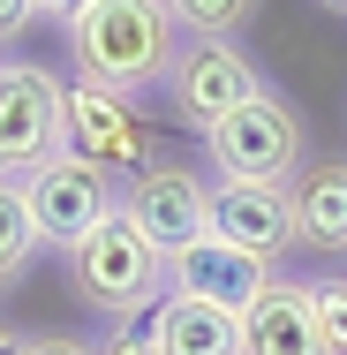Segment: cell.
Instances as JSON below:
<instances>
[{
  "label": "cell",
  "instance_id": "cell-1",
  "mask_svg": "<svg viewBox=\"0 0 347 355\" xmlns=\"http://www.w3.org/2000/svg\"><path fill=\"white\" fill-rule=\"evenodd\" d=\"M61 31H69L75 76L98 83V91H121V98L166 83L174 53H181V38H174L181 23L166 15V0H91V8L69 15Z\"/></svg>",
  "mask_w": 347,
  "mask_h": 355
},
{
  "label": "cell",
  "instance_id": "cell-2",
  "mask_svg": "<svg viewBox=\"0 0 347 355\" xmlns=\"http://www.w3.org/2000/svg\"><path fill=\"white\" fill-rule=\"evenodd\" d=\"M69 287H75V302H91L106 325H136L166 295V250L143 242L136 227L121 219V205H114V219H98L69 250Z\"/></svg>",
  "mask_w": 347,
  "mask_h": 355
},
{
  "label": "cell",
  "instance_id": "cell-3",
  "mask_svg": "<svg viewBox=\"0 0 347 355\" xmlns=\"http://www.w3.org/2000/svg\"><path fill=\"white\" fill-rule=\"evenodd\" d=\"M302 151H310V129H302V114L279 98L272 83L249 106H234L226 121L204 129V159H211L219 182H279L287 189V174L302 166Z\"/></svg>",
  "mask_w": 347,
  "mask_h": 355
},
{
  "label": "cell",
  "instance_id": "cell-4",
  "mask_svg": "<svg viewBox=\"0 0 347 355\" xmlns=\"http://www.w3.org/2000/svg\"><path fill=\"white\" fill-rule=\"evenodd\" d=\"M114 205H121V219L136 227L143 242H159L166 257H174L181 242L211 234V182L181 151H143V166L114 189Z\"/></svg>",
  "mask_w": 347,
  "mask_h": 355
},
{
  "label": "cell",
  "instance_id": "cell-5",
  "mask_svg": "<svg viewBox=\"0 0 347 355\" xmlns=\"http://www.w3.org/2000/svg\"><path fill=\"white\" fill-rule=\"evenodd\" d=\"M61 129L69 83L46 61H0V182H23L46 159H61Z\"/></svg>",
  "mask_w": 347,
  "mask_h": 355
},
{
  "label": "cell",
  "instance_id": "cell-6",
  "mask_svg": "<svg viewBox=\"0 0 347 355\" xmlns=\"http://www.w3.org/2000/svg\"><path fill=\"white\" fill-rule=\"evenodd\" d=\"M257 91H265V69L242 53V38H189L174 53V69H166V106L197 137L211 121H226L234 106H249Z\"/></svg>",
  "mask_w": 347,
  "mask_h": 355
},
{
  "label": "cell",
  "instance_id": "cell-7",
  "mask_svg": "<svg viewBox=\"0 0 347 355\" xmlns=\"http://www.w3.org/2000/svg\"><path fill=\"white\" fill-rule=\"evenodd\" d=\"M61 151L83 159L91 174H106V182H129L143 166V114L136 98H121V91H98V83H69V129H61Z\"/></svg>",
  "mask_w": 347,
  "mask_h": 355
},
{
  "label": "cell",
  "instance_id": "cell-8",
  "mask_svg": "<svg viewBox=\"0 0 347 355\" xmlns=\"http://www.w3.org/2000/svg\"><path fill=\"white\" fill-rule=\"evenodd\" d=\"M23 205H30L38 242L69 257L75 242L98 227V219H114V182H106V174H91L83 159H69V151H61V159H46L38 174H23Z\"/></svg>",
  "mask_w": 347,
  "mask_h": 355
},
{
  "label": "cell",
  "instance_id": "cell-9",
  "mask_svg": "<svg viewBox=\"0 0 347 355\" xmlns=\"http://www.w3.org/2000/svg\"><path fill=\"white\" fill-rule=\"evenodd\" d=\"M211 234L272 265L279 250H294V197L279 182H211Z\"/></svg>",
  "mask_w": 347,
  "mask_h": 355
},
{
  "label": "cell",
  "instance_id": "cell-10",
  "mask_svg": "<svg viewBox=\"0 0 347 355\" xmlns=\"http://www.w3.org/2000/svg\"><path fill=\"white\" fill-rule=\"evenodd\" d=\"M265 280H272V265H257L249 250H234V242H219V234H197V242H181V250L166 257V295H197V302H219V310H234V318H242V302Z\"/></svg>",
  "mask_w": 347,
  "mask_h": 355
},
{
  "label": "cell",
  "instance_id": "cell-11",
  "mask_svg": "<svg viewBox=\"0 0 347 355\" xmlns=\"http://www.w3.org/2000/svg\"><path fill=\"white\" fill-rule=\"evenodd\" d=\"M242 355H332L317 333V310H310V280H272L242 302Z\"/></svg>",
  "mask_w": 347,
  "mask_h": 355
},
{
  "label": "cell",
  "instance_id": "cell-12",
  "mask_svg": "<svg viewBox=\"0 0 347 355\" xmlns=\"http://www.w3.org/2000/svg\"><path fill=\"white\" fill-rule=\"evenodd\" d=\"M143 333L159 355H242V318L219 302H197V295H159Z\"/></svg>",
  "mask_w": 347,
  "mask_h": 355
},
{
  "label": "cell",
  "instance_id": "cell-13",
  "mask_svg": "<svg viewBox=\"0 0 347 355\" xmlns=\"http://www.w3.org/2000/svg\"><path fill=\"white\" fill-rule=\"evenodd\" d=\"M287 197H294V242H302V250L340 257V250H347V159L310 166Z\"/></svg>",
  "mask_w": 347,
  "mask_h": 355
},
{
  "label": "cell",
  "instance_id": "cell-14",
  "mask_svg": "<svg viewBox=\"0 0 347 355\" xmlns=\"http://www.w3.org/2000/svg\"><path fill=\"white\" fill-rule=\"evenodd\" d=\"M38 227H30V205H23V182H0V295L23 287V272L38 265Z\"/></svg>",
  "mask_w": 347,
  "mask_h": 355
},
{
  "label": "cell",
  "instance_id": "cell-15",
  "mask_svg": "<svg viewBox=\"0 0 347 355\" xmlns=\"http://www.w3.org/2000/svg\"><path fill=\"white\" fill-rule=\"evenodd\" d=\"M265 0H166V15L189 31V38H234Z\"/></svg>",
  "mask_w": 347,
  "mask_h": 355
},
{
  "label": "cell",
  "instance_id": "cell-16",
  "mask_svg": "<svg viewBox=\"0 0 347 355\" xmlns=\"http://www.w3.org/2000/svg\"><path fill=\"white\" fill-rule=\"evenodd\" d=\"M310 310H317L325 348L347 355V272H317V280H310Z\"/></svg>",
  "mask_w": 347,
  "mask_h": 355
},
{
  "label": "cell",
  "instance_id": "cell-17",
  "mask_svg": "<svg viewBox=\"0 0 347 355\" xmlns=\"http://www.w3.org/2000/svg\"><path fill=\"white\" fill-rule=\"evenodd\" d=\"M91 355H159V348H151L143 325H106V333L91 340Z\"/></svg>",
  "mask_w": 347,
  "mask_h": 355
},
{
  "label": "cell",
  "instance_id": "cell-18",
  "mask_svg": "<svg viewBox=\"0 0 347 355\" xmlns=\"http://www.w3.org/2000/svg\"><path fill=\"white\" fill-rule=\"evenodd\" d=\"M23 355H91L83 333H23Z\"/></svg>",
  "mask_w": 347,
  "mask_h": 355
},
{
  "label": "cell",
  "instance_id": "cell-19",
  "mask_svg": "<svg viewBox=\"0 0 347 355\" xmlns=\"http://www.w3.org/2000/svg\"><path fill=\"white\" fill-rule=\"evenodd\" d=\"M30 23H38V0H0V46H15Z\"/></svg>",
  "mask_w": 347,
  "mask_h": 355
},
{
  "label": "cell",
  "instance_id": "cell-20",
  "mask_svg": "<svg viewBox=\"0 0 347 355\" xmlns=\"http://www.w3.org/2000/svg\"><path fill=\"white\" fill-rule=\"evenodd\" d=\"M91 0H38V15H53V23H69V15H83Z\"/></svg>",
  "mask_w": 347,
  "mask_h": 355
},
{
  "label": "cell",
  "instance_id": "cell-21",
  "mask_svg": "<svg viewBox=\"0 0 347 355\" xmlns=\"http://www.w3.org/2000/svg\"><path fill=\"white\" fill-rule=\"evenodd\" d=\"M0 355H23V333H15L8 318H0Z\"/></svg>",
  "mask_w": 347,
  "mask_h": 355
},
{
  "label": "cell",
  "instance_id": "cell-22",
  "mask_svg": "<svg viewBox=\"0 0 347 355\" xmlns=\"http://www.w3.org/2000/svg\"><path fill=\"white\" fill-rule=\"evenodd\" d=\"M325 8H332V15H347V0H325Z\"/></svg>",
  "mask_w": 347,
  "mask_h": 355
}]
</instances>
